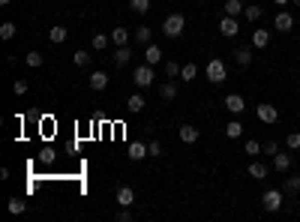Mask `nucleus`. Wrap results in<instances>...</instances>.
I'll return each instance as SVG.
<instances>
[{"mask_svg":"<svg viewBox=\"0 0 300 222\" xmlns=\"http://www.w3.org/2000/svg\"><path fill=\"white\" fill-rule=\"evenodd\" d=\"M183 30H186V15H183V12H171V15L162 21V33H165L168 39H177Z\"/></svg>","mask_w":300,"mask_h":222,"instance_id":"nucleus-1","label":"nucleus"},{"mask_svg":"<svg viewBox=\"0 0 300 222\" xmlns=\"http://www.w3.org/2000/svg\"><path fill=\"white\" fill-rule=\"evenodd\" d=\"M204 72H207V81H210V84H222V81L228 78V66H225L219 57H213V60L207 63V69H204Z\"/></svg>","mask_w":300,"mask_h":222,"instance_id":"nucleus-2","label":"nucleus"},{"mask_svg":"<svg viewBox=\"0 0 300 222\" xmlns=\"http://www.w3.org/2000/svg\"><path fill=\"white\" fill-rule=\"evenodd\" d=\"M132 81H135L141 90L150 87V84H153V66H150V63H138L135 72H132Z\"/></svg>","mask_w":300,"mask_h":222,"instance_id":"nucleus-3","label":"nucleus"},{"mask_svg":"<svg viewBox=\"0 0 300 222\" xmlns=\"http://www.w3.org/2000/svg\"><path fill=\"white\" fill-rule=\"evenodd\" d=\"M261 207H264L267 213L282 210V192H279V189H267V192L261 195Z\"/></svg>","mask_w":300,"mask_h":222,"instance_id":"nucleus-4","label":"nucleus"},{"mask_svg":"<svg viewBox=\"0 0 300 222\" xmlns=\"http://www.w3.org/2000/svg\"><path fill=\"white\" fill-rule=\"evenodd\" d=\"M273 27H276L279 33H291V30H294V15H291L288 9H279L276 18H273Z\"/></svg>","mask_w":300,"mask_h":222,"instance_id":"nucleus-5","label":"nucleus"},{"mask_svg":"<svg viewBox=\"0 0 300 222\" xmlns=\"http://www.w3.org/2000/svg\"><path fill=\"white\" fill-rule=\"evenodd\" d=\"M255 117H258L261 123H276V120H279V108L270 105V102H261V105L255 108Z\"/></svg>","mask_w":300,"mask_h":222,"instance_id":"nucleus-6","label":"nucleus"},{"mask_svg":"<svg viewBox=\"0 0 300 222\" xmlns=\"http://www.w3.org/2000/svg\"><path fill=\"white\" fill-rule=\"evenodd\" d=\"M249 45H252L255 51L267 48V45H270V30H264V27H255V30H252V36H249Z\"/></svg>","mask_w":300,"mask_h":222,"instance_id":"nucleus-7","label":"nucleus"},{"mask_svg":"<svg viewBox=\"0 0 300 222\" xmlns=\"http://www.w3.org/2000/svg\"><path fill=\"white\" fill-rule=\"evenodd\" d=\"M225 108L237 117V114H243V111H246V99H243L240 93H228V96H225Z\"/></svg>","mask_w":300,"mask_h":222,"instance_id":"nucleus-8","label":"nucleus"},{"mask_svg":"<svg viewBox=\"0 0 300 222\" xmlns=\"http://www.w3.org/2000/svg\"><path fill=\"white\" fill-rule=\"evenodd\" d=\"M219 33H222V36H228V39H231V36H237V33H240L237 18H234V15H225V18L219 21Z\"/></svg>","mask_w":300,"mask_h":222,"instance_id":"nucleus-9","label":"nucleus"},{"mask_svg":"<svg viewBox=\"0 0 300 222\" xmlns=\"http://www.w3.org/2000/svg\"><path fill=\"white\" fill-rule=\"evenodd\" d=\"M177 135H180V141H183V144H195V141L201 138V132H198L195 126H189V123H183V126L177 129Z\"/></svg>","mask_w":300,"mask_h":222,"instance_id":"nucleus-10","label":"nucleus"},{"mask_svg":"<svg viewBox=\"0 0 300 222\" xmlns=\"http://www.w3.org/2000/svg\"><path fill=\"white\" fill-rule=\"evenodd\" d=\"M114 201H117L120 207H132V204H135V192H132V186H120L117 195H114Z\"/></svg>","mask_w":300,"mask_h":222,"instance_id":"nucleus-11","label":"nucleus"},{"mask_svg":"<svg viewBox=\"0 0 300 222\" xmlns=\"http://www.w3.org/2000/svg\"><path fill=\"white\" fill-rule=\"evenodd\" d=\"M144 63H150V66H159V63H162V48L150 42V45L144 48Z\"/></svg>","mask_w":300,"mask_h":222,"instance_id":"nucleus-12","label":"nucleus"},{"mask_svg":"<svg viewBox=\"0 0 300 222\" xmlns=\"http://www.w3.org/2000/svg\"><path fill=\"white\" fill-rule=\"evenodd\" d=\"M252 60H255L252 45H249V48H237V51H234V63H237V66H243V69H246V66H252Z\"/></svg>","mask_w":300,"mask_h":222,"instance_id":"nucleus-13","label":"nucleus"},{"mask_svg":"<svg viewBox=\"0 0 300 222\" xmlns=\"http://www.w3.org/2000/svg\"><path fill=\"white\" fill-rule=\"evenodd\" d=\"M132 162H141V159H147L150 153H147V144H141V141H132L129 144V153H126Z\"/></svg>","mask_w":300,"mask_h":222,"instance_id":"nucleus-14","label":"nucleus"},{"mask_svg":"<svg viewBox=\"0 0 300 222\" xmlns=\"http://www.w3.org/2000/svg\"><path fill=\"white\" fill-rule=\"evenodd\" d=\"M105 87H108V72H102V69L90 72V90H105Z\"/></svg>","mask_w":300,"mask_h":222,"instance_id":"nucleus-15","label":"nucleus"},{"mask_svg":"<svg viewBox=\"0 0 300 222\" xmlns=\"http://www.w3.org/2000/svg\"><path fill=\"white\" fill-rule=\"evenodd\" d=\"M159 99H165V102H171V99H177V84L168 78V81H162V87H159Z\"/></svg>","mask_w":300,"mask_h":222,"instance_id":"nucleus-16","label":"nucleus"},{"mask_svg":"<svg viewBox=\"0 0 300 222\" xmlns=\"http://www.w3.org/2000/svg\"><path fill=\"white\" fill-rule=\"evenodd\" d=\"M144 105H147V102H144V96H141V93H132V96L126 99V111H129V114L144 111Z\"/></svg>","mask_w":300,"mask_h":222,"instance_id":"nucleus-17","label":"nucleus"},{"mask_svg":"<svg viewBox=\"0 0 300 222\" xmlns=\"http://www.w3.org/2000/svg\"><path fill=\"white\" fill-rule=\"evenodd\" d=\"M270 174V168L261 162V159H255V162H249V177H255V180H264Z\"/></svg>","mask_w":300,"mask_h":222,"instance_id":"nucleus-18","label":"nucleus"},{"mask_svg":"<svg viewBox=\"0 0 300 222\" xmlns=\"http://www.w3.org/2000/svg\"><path fill=\"white\" fill-rule=\"evenodd\" d=\"M132 60V48L129 45H117V51H114V63L117 66H126Z\"/></svg>","mask_w":300,"mask_h":222,"instance_id":"nucleus-19","label":"nucleus"},{"mask_svg":"<svg viewBox=\"0 0 300 222\" xmlns=\"http://www.w3.org/2000/svg\"><path fill=\"white\" fill-rule=\"evenodd\" d=\"M288 168H291V156H288V153H276V156H273V171L285 174Z\"/></svg>","mask_w":300,"mask_h":222,"instance_id":"nucleus-20","label":"nucleus"},{"mask_svg":"<svg viewBox=\"0 0 300 222\" xmlns=\"http://www.w3.org/2000/svg\"><path fill=\"white\" fill-rule=\"evenodd\" d=\"M66 36H69V33H66V27H63V24H54V27L48 30V39H51L54 45H60V42H66Z\"/></svg>","mask_w":300,"mask_h":222,"instance_id":"nucleus-21","label":"nucleus"},{"mask_svg":"<svg viewBox=\"0 0 300 222\" xmlns=\"http://www.w3.org/2000/svg\"><path fill=\"white\" fill-rule=\"evenodd\" d=\"M129 36H132V33H129L126 27H114V30H111V42H114V45H129Z\"/></svg>","mask_w":300,"mask_h":222,"instance_id":"nucleus-22","label":"nucleus"},{"mask_svg":"<svg viewBox=\"0 0 300 222\" xmlns=\"http://www.w3.org/2000/svg\"><path fill=\"white\" fill-rule=\"evenodd\" d=\"M132 36H135V42H138V45H150V36H153V30H150L147 24H141V27H138Z\"/></svg>","mask_w":300,"mask_h":222,"instance_id":"nucleus-23","label":"nucleus"},{"mask_svg":"<svg viewBox=\"0 0 300 222\" xmlns=\"http://www.w3.org/2000/svg\"><path fill=\"white\" fill-rule=\"evenodd\" d=\"M225 135H228L231 141H234V138H240V135H243V123H240V120H228V126H225Z\"/></svg>","mask_w":300,"mask_h":222,"instance_id":"nucleus-24","label":"nucleus"},{"mask_svg":"<svg viewBox=\"0 0 300 222\" xmlns=\"http://www.w3.org/2000/svg\"><path fill=\"white\" fill-rule=\"evenodd\" d=\"M108 42H111V36H105V33H96V36L90 39L93 51H105V48H108Z\"/></svg>","mask_w":300,"mask_h":222,"instance_id":"nucleus-25","label":"nucleus"},{"mask_svg":"<svg viewBox=\"0 0 300 222\" xmlns=\"http://www.w3.org/2000/svg\"><path fill=\"white\" fill-rule=\"evenodd\" d=\"M222 9H225V15H234V18H237V15L246 9V6H243L240 0H225V6H222Z\"/></svg>","mask_w":300,"mask_h":222,"instance_id":"nucleus-26","label":"nucleus"},{"mask_svg":"<svg viewBox=\"0 0 300 222\" xmlns=\"http://www.w3.org/2000/svg\"><path fill=\"white\" fill-rule=\"evenodd\" d=\"M195 75H198V66H195V63H183V66H180V78H183V81H192Z\"/></svg>","mask_w":300,"mask_h":222,"instance_id":"nucleus-27","label":"nucleus"},{"mask_svg":"<svg viewBox=\"0 0 300 222\" xmlns=\"http://www.w3.org/2000/svg\"><path fill=\"white\" fill-rule=\"evenodd\" d=\"M243 153H246V156H252V159H255V156H258V153H261V144H258V141H255V138H246V144H243Z\"/></svg>","mask_w":300,"mask_h":222,"instance_id":"nucleus-28","label":"nucleus"},{"mask_svg":"<svg viewBox=\"0 0 300 222\" xmlns=\"http://www.w3.org/2000/svg\"><path fill=\"white\" fill-rule=\"evenodd\" d=\"M129 9L138 12V15H147L150 12V0H129Z\"/></svg>","mask_w":300,"mask_h":222,"instance_id":"nucleus-29","label":"nucleus"},{"mask_svg":"<svg viewBox=\"0 0 300 222\" xmlns=\"http://www.w3.org/2000/svg\"><path fill=\"white\" fill-rule=\"evenodd\" d=\"M243 15H246V21H252V24H255V21L264 15V9H261V6H246V9H243Z\"/></svg>","mask_w":300,"mask_h":222,"instance_id":"nucleus-30","label":"nucleus"},{"mask_svg":"<svg viewBox=\"0 0 300 222\" xmlns=\"http://www.w3.org/2000/svg\"><path fill=\"white\" fill-rule=\"evenodd\" d=\"M12 36H15V24H12V21H3V24H0V39L9 42Z\"/></svg>","mask_w":300,"mask_h":222,"instance_id":"nucleus-31","label":"nucleus"},{"mask_svg":"<svg viewBox=\"0 0 300 222\" xmlns=\"http://www.w3.org/2000/svg\"><path fill=\"white\" fill-rule=\"evenodd\" d=\"M72 63H75V66H87V63H90V51H84V48H78V51L72 54Z\"/></svg>","mask_w":300,"mask_h":222,"instance_id":"nucleus-32","label":"nucleus"},{"mask_svg":"<svg viewBox=\"0 0 300 222\" xmlns=\"http://www.w3.org/2000/svg\"><path fill=\"white\" fill-rule=\"evenodd\" d=\"M24 60H27V66H33V69H39V66H42V60H45V57H42V54H39V51H27V57H24Z\"/></svg>","mask_w":300,"mask_h":222,"instance_id":"nucleus-33","label":"nucleus"},{"mask_svg":"<svg viewBox=\"0 0 300 222\" xmlns=\"http://www.w3.org/2000/svg\"><path fill=\"white\" fill-rule=\"evenodd\" d=\"M6 210H9V213H24V210H27V204H24L21 198H9V204H6Z\"/></svg>","mask_w":300,"mask_h":222,"instance_id":"nucleus-34","label":"nucleus"},{"mask_svg":"<svg viewBox=\"0 0 300 222\" xmlns=\"http://www.w3.org/2000/svg\"><path fill=\"white\" fill-rule=\"evenodd\" d=\"M177 75H180V63L168 60V63H165V78H177Z\"/></svg>","mask_w":300,"mask_h":222,"instance_id":"nucleus-35","label":"nucleus"},{"mask_svg":"<svg viewBox=\"0 0 300 222\" xmlns=\"http://www.w3.org/2000/svg\"><path fill=\"white\" fill-rule=\"evenodd\" d=\"M27 87H30V84H27V81H21V78H18V81H12V93H15V96H24V93H27Z\"/></svg>","mask_w":300,"mask_h":222,"instance_id":"nucleus-36","label":"nucleus"},{"mask_svg":"<svg viewBox=\"0 0 300 222\" xmlns=\"http://www.w3.org/2000/svg\"><path fill=\"white\" fill-rule=\"evenodd\" d=\"M261 153L276 156V153H279V144H276V141H264V144H261Z\"/></svg>","mask_w":300,"mask_h":222,"instance_id":"nucleus-37","label":"nucleus"},{"mask_svg":"<svg viewBox=\"0 0 300 222\" xmlns=\"http://www.w3.org/2000/svg\"><path fill=\"white\" fill-rule=\"evenodd\" d=\"M285 144H288V150H297V147H300V132H288Z\"/></svg>","mask_w":300,"mask_h":222,"instance_id":"nucleus-38","label":"nucleus"},{"mask_svg":"<svg viewBox=\"0 0 300 222\" xmlns=\"http://www.w3.org/2000/svg\"><path fill=\"white\" fill-rule=\"evenodd\" d=\"M285 192H300V177H288L285 180Z\"/></svg>","mask_w":300,"mask_h":222,"instance_id":"nucleus-39","label":"nucleus"},{"mask_svg":"<svg viewBox=\"0 0 300 222\" xmlns=\"http://www.w3.org/2000/svg\"><path fill=\"white\" fill-rule=\"evenodd\" d=\"M147 153L150 156H162V144L159 141H147Z\"/></svg>","mask_w":300,"mask_h":222,"instance_id":"nucleus-40","label":"nucleus"},{"mask_svg":"<svg viewBox=\"0 0 300 222\" xmlns=\"http://www.w3.org/2000/svg\"><path fill=\"white\" fill-rule=\"evenodd\" d=\"M39 159H42L45 165H51V162H54V150H51V147H45V150L39 153Z\"/></svg>","mask_w":300,"mask_h":222,"instance_id":"nucleus-41","label":"nucleus"},{"mask_svg":"<svg viewBox=\"0 0 300 222\" xmlns=\"http://www.w3.org/2000/svg\"><path fill=\"white\" fill-rule=\"evenodd\" d=\"M117 219H120V222H129V219H132V213H129V207H123V210L117 213Z\"/></svg>","mask_w":300,"mask_h":222,"instance_id":"nucleus-42","label":"nucleus"},{"mask_svg":"<svg viewBox=\"0 0 300 222\" xmlns=\"http://www.w3.org/2000/svg\"><path fill=\"white\" fill-rule=\"evenodd\" d=\"M273 3H276V6H282V9H285V6H288V3H291V0H273Z\"/></svg>","mask_w":300,"mask_h":222,"instance_id":"nucleus-43","label":"nucleus"},{"mask_svg":"<svg viewBox=\"0 0 300 222\" xmlns=\"http://www.w3.org/2000/svg\"><path fill=\"white\" fill-rule=\"evenodd\" d=\"M0 3H3V6H6V3H12V0H0Z\"/></svg>","mask_w":300,"mask_h":222,"instance_id":"nucleus-44","label":"nucleus"},{"mask_svg":"<svg viewBox=\"0 0 300 222\" xmlns=\"http://www.w3.org/2000/svg\"><path fill=\"white\" fill-rule=\"evenodd\" d=\"M291 3H294V6H300V0H291Z\"/></svg>","mask_w":300,"mask_h":222,"instance_id":"nucleus-45","label":"nucleus"}]
</instances>
